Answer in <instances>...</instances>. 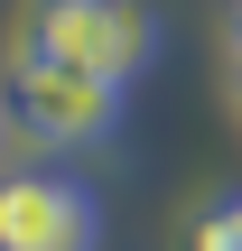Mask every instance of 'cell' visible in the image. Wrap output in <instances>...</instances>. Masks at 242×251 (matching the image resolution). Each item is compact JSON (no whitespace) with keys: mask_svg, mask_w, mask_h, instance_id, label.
<instances>
[{"mask_svg":"<svg viewBox=\"0 0 242 251\" xmlns=\"http://www.w3.org/2000/svg\"><path fill=\"white\" fill-rule=\"evenodd\" d=\"M0 93H9V112H19V140H37V149H103V140L121 130V84L75 75V65L37 56L28 37L9 47Z\"/></svg>","mask_w":242,"mask_h":251,"instance_id":"6da1fadb","label":"cell"},{"mask_svg":"<svg viewBox=\"0 0 242 251\" xmlns=\"http://www.w3.org/2000/svg\"><path fill=\"white\" fill-rule=\"evenodd\" d=\"M37 56L75 65V75H103L131 93V75L159 56V9L149 0H28V28H19Z\"/></svg>","mask_w":242,"mask_h":251,"instance_id":"7a4b0ae2","label":"cell"},{"mask_svg":"<svg viewBox=\"0 0 242 251\" xmlns=\"http://www.w3.org/2000/svg\"><path fill=\"white\" fill-rule=\"evenodd\" d=\"M103 214L56 168H0V251H93Z\"/></svg>","mask_w":242,"mask_h":251,"instance_id":"3957f363","label":"cell"},{"mask_svg":"<svg viewBox=\"0 0 242 251\" xmlns=\"http://www.w3.org/2000/svg\"><path fill=\"white\" fill-rule=\"evenodd\" d=\"M187 251H242V196L205 205V214H196V233H187Z\"/></svg>","mask_w":242,"mask_h":251,"instance_id":"277c9868","label":"cell"},{"mask_svg":"<svg viewBox=\"0 0 242 251\" xmlns=\"http://www.w3.org/2000/svg\"><path fill=\"white\" fill-rule=\"evenodd\" d=\"M19 158V112H9V93H0V168Z\"/></svg>","mask_w":242,"mask_h":251,"instance_id":"5b68a950","label":"cell"},{"mask_svg":"<svg viewBox=\"0 0 242 251\" xmlns=\"http://www.w3.org/2000/svg\"><path fill=\"white\" fill-rule=\"evenodd\" d=\"M233 47H242V0H233Z\"/></svg>","mask_w":242,"mask_h":251,"instance_id":"8992f818","label":"cell"},{"mask_svg":"<svg viewBox=\"0 0 242 251\" xmlns=\"http://www.w3.org/2000/svg\"><path fill=\"white\" fill-rule=\"evenodd\" d=\"M233 75H242V47H233Z\"/></svg>","mask_w":242,"mask_h":251,"instance_id":"52a82bcc","label":"cell"}]
</instances>
